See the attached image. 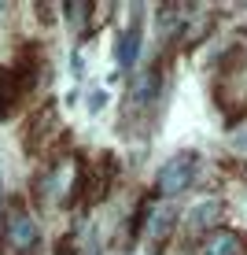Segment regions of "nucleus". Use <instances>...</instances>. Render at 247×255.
Instances as JSON below:
<instances>
[{
	"label": "nucleus",
	"mask_w": 247,
	"mask_h": 255,
	"mask_svg": "<svg viewBox=\"0 0 247 255\" xmlns=\"http://www.w3.org/2000/svg\"><path fill=\"white\" fill-rule=\"evenodd\" d=\"M37 85V56L33 52H19L15 63L0 67V119H11L22 108V100Z\"/></svg>",
	"instance_id": "f257e3e1"
},
{
	"label": "nucleus",
	"mask_w": 247,
	"mask_h": 255,
	"mask_svg": "<svg viewBox=\"0 0 247 255\" xmlns=\"http://www.w3.org/2000/svg\"><path fill=\"white\" fill-rule=\"evenodd\" d=\"M196 181V155L192 152H181V155H173L170 163H163V170L155 174V189H159V196H177V192H184Z\"/></svg>",
	"instance_id": "f03ea898"
},
{
	"label": "nucleus",
	"mask_w": 247,
	"mask_h": 255,
	"mask_svg": "<svg viewBox=\"0 0 247 255\" xmlns=\"http://www.w3.org/2000/svg\"><path fill=\"white\" fill-rule=\"evenodd\" d=\"M159 85H163V70H159V63L137 70L133 82H129V108H133V111H148L155 104V96H159Z\"/></svg>",
	"instance_id": "7ed1b4c3"
},
{
	"label": "nucleus",
	"mask_w": 247,
	"mask_h": 255,
	"mask_svg": "<svg viewBox=\"0 0 247 255\" xmlns=\"http://www.w3.org/2000/svg\"><path fill=\"white\" fill-rule=\"evenodd\" d=\"M177 230V207L173 204H159L148 211V222H144V233H148V241H152V248L159 255V248H163L166 241H170V233Z\"/></svg>",
	"instance_id": "20e7f679"
},
{
	"label": "nucleus",
	"mask_w": 247,
	"mask_h": 255,
	"mask_svg": "<svg viewBox=\"0 0 247 255\" xmlns=\"http://www.w3.org/2000/svg\"><path fill=\"white\" fill-rule=\"evenodd\" d=\"M4 233H7V241H11L15 252H33V248H37V237H41L33 215H26V211H11V215H7Z\"/></svg>",
	"instance_id": "39448f33"
},
{
	"label": "nucleus",
	"mask_w": 247,
	"mask_h": 255,
	"mask_svg": "<svg viewBox=\"0 0 247 255\" xmlns=\"http://www.w3.org/2000/svg\"><path fill=\"white\" fill-rule=\"evenodd\" d=\"M244 248V241H240V233H233V230H214L207 237V244L199 248V255H240Z\"/></svg>",
	"instance_id": "423d86ee"
},
{
	"label": "nucleus",
	"mask_w": 247,
	"mask_h": 255,
	"mask_svg": "<svg viewBox=\"0 0 247 255\" xmlns=\"http://www.w3.org/2000/svg\"><path fill=\"white\" fill-rule=\"evenodd\" d=\"M137 52H140V22H133L129 30L118 33V48H114V56H118L122 67H133L137 63Z\"/></svg>",
	"instance_id": "0eeeda50"
},
{
	"label": "nucleus",
	"mask_w": 247,
	"mask_h": 255,
	"mask_svg": "<svg viewBox=\"0 0 247 255\" xmlns=\"http://www.w3.org/2000/svg\"><path fill=\"white\" fill-rule=\"evenodd\" d=\"M218 218H222V204H218V200H203V204L192 207L188 226H192V230H214Z\"/></svg>",
	"instance_id": "6e6552de"
},
{
	"label": "nucleus",
	"mask_w": 247,
	"mask_h": 255,
	"mask_svg": "<svg viewBox=\"0 0 247 255\" xmlns=\"http://www.w3.org/2000/svg\"><path fill=\"white\" fill-rule=\"evenodd\" d=\"M236 148H240V152H247V129H244L240 137H236Z\"/></svg>",
	"instance_id": "1a4fd4ad"
}]
</instances>
